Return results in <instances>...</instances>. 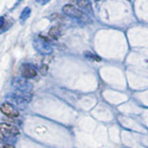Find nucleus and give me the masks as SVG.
Instances as JSON below:
<instances>
[{
  "label": "nucleus",
  "mask_w": 148,
  "mask_h": 148,
  "mask_svg": "<svg viewBox=\"0 0 148 148\" xmlns=\"http://www.w3.org/2000/svg\"><path fill=\"white\" fill-rule=\"evenodd\" d=\"M62 11L65 15H67L71 18H85V14L82 9L78 8L77 7L73 6L71 4H67L62 8Z\"/></svg>",
  "instance_id": "obj_1"
},
{
  "label": "nucleus",
  "mask_w": 148,
  "mask_h": 148,
  "mask_svg": "<svg viewBox=\"0 0 148 148\" xmlns=\"http://www.w3.org/2000/svg\"><path fill=\"white\" fill-rule=\"evenodd\" d=\"M34 45L36 50H38L40 53L44 54V55H48L52 53V47L50 46V45L47 42H45L44 40H37L34 42Z\"/></svg>",
  "instance_id": "obj_2"
},
{
  "label": "nucleus",
  "mask_w": 148,
  "mask_h": 148,
  "mask_svg": "<svg viewBox=\"0 0 148 148\" xmlns=\"http://www.w3.org/2000/svg\"><path fill=\"white\" fill-rule=\"evenodd\" d=\"M21 76L25 79H32V78L36 77L37 75L36 69L28 64L22 65L21 68Z\"/></svg>",
  "instance_id": "obj_3"
},
{
  "label": "nucleus",
  "mask_w": 148,
  "mask_h": 148,
  "mask_svg": "<svg viewBox=\"0 0 148 148\" xmlns=\"http://www.w3.org/2000/svg\"><path fill=\"white\" fill-rule=\"evenodd\" d=\"M1 111L4 115L8 118H17L18 116V112L8 103H3L1 105Z\"/></svg>",
  "instance_id": "obj_4"
},
{
  "label": "nucleus",
  "mask_w": 148,
  "mask_h": 148,
  "mask_svg": "<svg viewBox=\"0 0 148 148\" xmlns=\"http://www.w3.org/2000/svg\"><path fill=\"white\" fill-rule=\"evenodd\" d=\"M0 129H1L2 138L4 137V135H8V134L15 135V134L18 133V130L17 129V127H15L14 125L8 124V123H2L1 126H0Z\"/></svg>",
  "instance_id": "obj_5"
},
{
  "label": "nucleus",
  "mask_w": 148,
  "mask_h": 148,
  "mask_svg": "<svg viewBox=\"0 0 148 148\" xmlns=\"http://www.w3.org/2000/svg\"><path fill=\"white\" fill-rule=\"evenodd\" d=\"M71 1H73V0H71ZM74 2L76 3L78 8H80L81 9H82V10H86L88 12L92 11L91 3L89 0H74Z\"/></svg>",
  "instance_id": "obj_6"
},
{
  "label": "nucleus",
  "mask_w": 148,
  "mask_h": 148,
  "mask_svg": "<svg viewBox=\"0 0 148 148\" xmlns=\"http://www.w3.org/2000/svg\"><path fill=\"white\" fill-rule=\"evenodd\" d=\"M61 34H62V30H61V27H59V26L52 27L48 32L49 36L52 37L54 39H58V37L61 35Z\"/></svg>",
  "instance_id": "obj_7"
},
{
  "label": "nucleus",
  "mask_w": 148,
  "mask_h": 148,
  "mask_svg": "<svg viewBox=\"0 0 148 148\" xmlns=\"http://www.w3.org/2000/svg\"><path fill=\"white\" fill-rule=\"evenodd\" d=\"M30 15H31V9L29 8H25L24 9H23V11L21 15V20L24 21L30 17Z\"/></svg>",
  "instance_id": "obj_8"
},
{
  "label": "nucleus",
  "mask_w": 148,
  "mask_h": 148,
  "mask_svg": "<svg viewBox=\"0 0 148 148\" xmlns=\"http://www.w3.org/2000/svg\"><path fill=\"white\" fill-rule=\"evenodd\" d=\"M86 56H87V58H92V59H94V60H100V58H98L97 56H95V55H92V54H91V53H86Z\"/></svg>",
  "instance_id": "obj_9"
},
{
  "label": "nucleus",
  "mask_w": 148,
  "mask_h": 148,
  "mask_svg": "<svg viewBox=\"0 0 148 148\" xmlns=\"http://www.w3.org/2000/svg\"><path fill=\"white\" fill-rule=\"evenodd\" d=\"M36 1L38 2L39 4H41V5H45L46 3H48L50 0H36Z\"/></svg>",
  "instance_id": "obj_10"
},
{
  "label": "nucleus",
  "mask_w": 148,
  "mask_h": 148,
  "mask_svg": "<svg viewBox=\"0 0 148 148\" xmlns=\"http://www.w3.org/2000/svg\"><path fill=\"white\" fill-rule=\"evenodd\" d=\"M1 148H14V147L10 145H2Z\"/></svg>",
  "instance_id": "obj_11"
}]
</instances>
